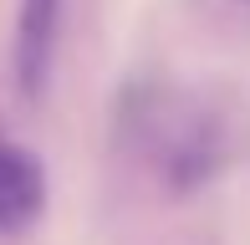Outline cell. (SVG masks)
<instances>
[{"instance_id": "cell-1", "label": "cell", "mask_w": 250, "mask_h": 245, "mask_svg": "<svg viewBox=\"0 0 250 245\" xmlns=\"http://www.w3.org/2000/svg\"><path fill=\"white\" fill-rule=\"evenodd\" d=\"M56 26H62V0H21L16 16V87L21 97H41L51 82V61H56Z\"/></svg>"}, {"instance_id": "cell-2", "label": "cell", "mask_w": 250, "mask_h": 245, "mask_svg": "<svg viewBox=\"0 0 250 245\" xmlns=\"http://www.w3.org/2000/svg\"><path fill=\"white\" fill-rule=\"evenodd\" d=\"M46 204V174L41 159L21 143L0 138V235H21Z\"/></svg>"}]
</instances>
